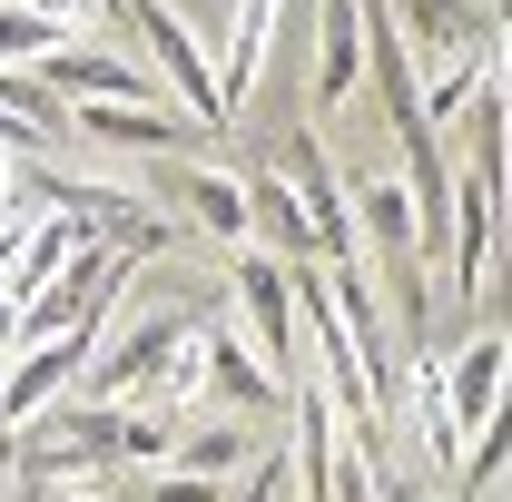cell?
Listing matches in <instances>:
<instances>
[{
	"label": "cell",
	"instance_id": "cell-1",
	"mask_svg": "<svg viewBox=\"0 0 512 502\" xmlns=\"http://www.w3.org/2000/svg\"><path fill=\"white\" fill-rule=\"evenodd\" d=\"M444 217H453V296L473 306L493 256H503V168H444Z\"/></svg>",
	"mask_w": 512,
	"mask_h": 502
},
{
	"label": "cell",
	"instance_id": "cell-2",
	"mask_svg": "<svg viewBox=\"0 0 512 502\" xmlns=\"http://www.w3.org/2000/svg\"><path fill=\"white\" fill-rule=\"evenodd\" d=\"M128 20H138V40H148V69L178 89V109L188 128H227V99H217V60L197 50V30L168 10V0H128Z\"/></svg>",
	"mask_w": 512,
	"mask_h": 502
},
{
	"label": "cell",
	"instance_id": "cell-3",
	"mask_svg": "<svg viewBox=\"0 0 512 502\" xmlns=\"http://www.w3.org/2000/svg\"><path fill=\"white\" fill-rule=\"evenodd\" d=\"M30 79L50 89V109H148V69L119 60V50H99V40H60L50 60H30Z\"/></svg>",
	"mask_w": 512,
	"mask_h": 502
},
{
	"label": "cell",
	"instance_id": "cell-4",
	"mask_svg": "<svg viewBox=\"0 0 512 502\" xmlns=\"http://www.w3.org/2000/svg\"><path fill=\"white\" fill-rule=\"evenodd\" d=\"M503 375H512V335L503 325H483V335H463L444 365V434L453 453L483 434V424H503Z\"/></svg>",
	"mask_w": 512,
	"mask_h": 502
},
{
	"label": "cell",
	"instance_id": "cell-5",
	"mask_svg": "<svg viewBox=\"0 0 512 502\" xmlns=\"http://www.w3.org/2000/svg\"><path fill=\"white\" fill-rule=\"evenodd\" d=\"M237 296H247V315H256V365H266L276 384H296L306 345H296V286H286V266L237 247Z\"/></svg>",
	"mask_w": 512,
	"mask_h": 502
},
{
	"label": "cell",
	"instance_id": "cell-6",
	"mask_svg": "<svg viewBox=\"0 0 512 502\" xmlns=\"http://www.w3.org/2000/svg\"><path fill=\"white\" fill-rule=\"evenodd\" d=\"M79 365H89V345H20V355L0 365V434L20 443L40 414H50V394L79 384Z\"/></svg>",
	"mask_w": 512,
	"mask_h": 502
},
{
	"label": "cell",
	"instance_id": "cell-7",
	"mask_svg": "<svg viewBox=\"0 0 512 502\" xmlns=\"http://www.w3.org/2000/svg\"><path fill=\"white\" fill-rule=\"evenodd\" d=\"M355 60H365V0H325L316 10V99L325 109L355 89Z\"/></svg>",
	"mask_w": 512,
	"mask_h": 502
},
{
	"label": "cell",
	"instance_id": "cell-8",
	"mask_svg": "<svg viewBox=\"0 0 512 502\" xmlns=\"http://www.w3.org/2000/svg\"><path fill=\"white\" fill-rule=\"evenodd\" d=\"M207 394H227V404H247V414H286V384L266 375L237 335H217V325H207Z\"/></svg>",
	"mask_w": 512,
	"mask_h": 502
},
{
	"label": "cell",
	"instance_id": "cell-9",
	"mask_svg": "<svg viewBox=\"0 0 512 502\" xmlns=\"http://www.w3.org/2000/svg\"><path fill=\"white\" fill-rule=\"evenodd\" d=\"M266 40H276V0H237V30H227V60H217V99H227V119L247 109L256 69H266Z\"/></svg>",
	"mask_w": 512,
	"mask_h": 502
},
{
	"label": "cell",
	"instance_id": "cell-10",
	"mask_svg": "<svg viewBox=\"0 0 512 502\" xmlns=\"http://www.w3.org/2000/svg\"><path fill=\"white\" fill-rule=\"evenodd\" d=\"M69 138H99V148H178L188 119H168V109H69Z\"/></svg>",
	"mask_w": 512,
	"mask_h": 502
},
{
	"label": "cell",
	"instance_id": "cell-11",
	"mask_svg": "<svg viewBox=\"0 0 512 502\" xmlns=\"http://www.w3.org/2000/svg\"><path fill=\"white\" fill-rule=\"evenodd\" d=\"M178 188H188V207H197V227H207V237L247 247V178H227V168H188Z\"/></svg>",
	"mask_w": 512,
	"mask_h": 502
},
{
	"label": "cell",
	"instance_id": "cell-12",
	"mask_svg": "<svg viewBox=\"0 0 512 502\" xmlns=\"http://www.w3.org/2000/svg\"><path fill=\"white\" fill-rule=\"evenodd\" d=\"M227 463H247V434H237V424H178L168 473H227Z\"/></svg>",
	"mask_w": 512,
	"mask_h": 502
},
{
	"label": "cell",
	"instance_id": "cell-13",
	"mask_svg": "<svg viewBox=\"0 0 512 502\" xmlns=\"http://www.w3.org/2000/svg\"><path fill=\"white\" fill-rule=\"evenodd\" d=\"M69 30H50L40 10H20V0H0V69H30V60H50Z\"/></svg>",
	"mask_w": 512,
	"mask_h": 502
},
{
	"label": "cell",
	"instance_id": "cell-14",
	"mask_svg": "<svg viewBox=\"0 0 512 502\" xmlns=\"http://www.w3.org/2000/svg\"><path fill=\"white\" fill-rule=\"evenodd\" d=\"M20 10H40L50 30H69V40H79L89 20H109V0H20Z\"/></svg>",
	"mask_w": 512,
	"mask_h": 502
},
{
	"label": "cell",
	"instance_id": "cell-15",
	"mask_svg": "<svg viewBox=\"0 0 512 502\" xmlns=\"http://www.w3.org/2000/svg\"><path fill=\"white\" fill-rule=\"evenodd\" d=\"M148 502H227V493H217V473H158Z\"/></svg>",
	"mask_w": 512,
	"mask_h": 502
},
{
	"label": "cell",
	"instance_id": "cell-16",
	"mask_svg": "<svg viewBox=\"0 0 512 502\" xmlns=\"http://www.w3.org/2000/svg\"><path fill=\"white\" fill-rule=\"evenodd\" d=\"M40 148H60V138H40L30 119H10V109H0V158H40Z\"/></svg>",
	"mask_w": 512,
	"mask_h": 502
},
{
	"label": "cell",
	"instance_id": "cell-17",
	"mask_svg": "<svg viewBox=\"0 0 512 502\" xmlns=\"http://www.w3.org/2000/svg\"><path fill=\"white\" fill-rule=\"evenodd\" d=\"M10 355H20V306L0 296V365H10Z\"/></svg>",
	"mask_w": 512,
	"mask_h": 502
}]
</instances>
